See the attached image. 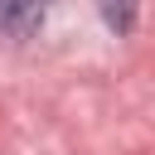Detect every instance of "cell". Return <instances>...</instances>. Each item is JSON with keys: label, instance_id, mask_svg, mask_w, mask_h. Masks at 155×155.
<instances>
[{"label": "cell", "instance_id": "1", "mask_svg": "<svg viewBox=\"0 0 155 155\" xmlns=\"http://www.w3.org/2000/svg\"><path fill=\"white\" fill-rule=\"evenodd\" d=\"M48 15V0H0V34L29 39Z\"/></svg>", "mask_w": 155, "mask_h": 155}, {"label": "cell", "instance_id": "2", "mask_svg": "<svg viewBox=\"0 0 155 155\" xmlns=\"http://www.w3.org/2000/svg\"><path fill=\"white\" fill-rule=\"evenodd\" d=\"M97 5H102V24H107L116 39L136 29V10H140V0H97Z\"/></svg>", "mask_w": 155, "mask_h": 155}]
</instances>
